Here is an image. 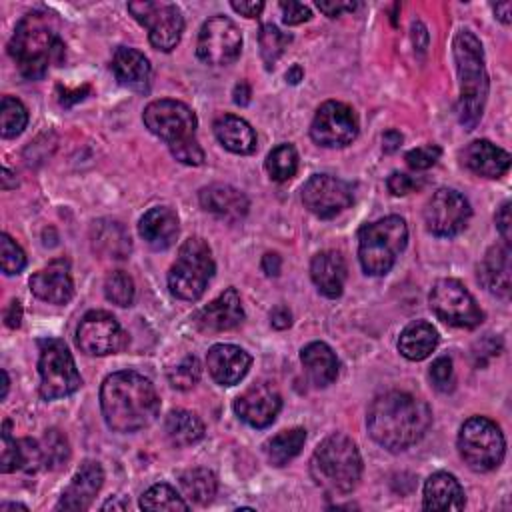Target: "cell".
Returning a JSON list of instances; mask_svg holds the SVG:
<instances>
[{"mask_svg":"<svg viewBox=\"0 0 512 512\" xmlns=\"http://www.w3.org/2000/svg\"><path fill=\"white\" fill-rule=\"evenodd\" d=\"M432 424L430 406L400 390L376 396L366 414V428L376 444L390 452L416 444Z\"/></svg>","mask_w":512,"mask_h":512,"instance_id":"cell-1","label":"cell"},{"mask_svg":"<svg viewBox=\"0 0 512 512\" xmlns=\"http://www.w3.org/2000/svg\"><path fill=\"white\" fill-rule=\"evenodd\" d=\"M100 408L106 426L126 434L148 428L156 420L160 398L150 378L134 370H120L104 378Z\"/></svg>","mask_w":512,"mask_h":512,"instance_id":"cell-2","label":"cell"},{"mask_svg":"<svg viewBox=\"0 0 512 512\" xmlns=\"http://www.w3.org/2000/svg\"><path fill=\"white\" fill-rule=\"evenodd\" d=\"M64 52L52 14L40 10L22 16L8 42V54L28 80H40L52 66H60Z\"/></svg>","mask_w":512,"mask_h":512,"instance_id":"cell-3","label":"cell"},{"mask_svg":"<svg viewBox=\"0 0 512 512\" xmlns=\"http://www.w3.org/2000/svg\"><path fill=\"white\" fill-rule=\"evenodd\" d=\"M142 118L146 128L168 144L178 162L188 166L204 162V150L196 138L198 118L188 104L170 98L154 100L144 108Z\"/></svg>","mask_w":512,"mask_h":512,"instance_id":"cell-4","label":"cell"},{"mask_svg":"<svg viewBox=\"0 0 512 512\" xmlns=\"http://www.w3.org/2000/svg\"><path fill=\"white\" fill-rule=\"evenodd\" d=\"M454 60L460 84L458 122L464 130H474L480 122L488 98V74L484 66V50L470 30L454 36Z\"/></svg>","mask_w":512,"mask_h":512,"instance_id":"cell-5","label":"cell"},{"mask_svg":"<svg viewBox=\"0 0 512 512\" xmlns=\"http://www.w3.org/2000/svg\"><path fill=\"white\" fill-rule=\"evenodd\" d=\"M310 476L330 496L350 494L362 476V458L352 438L338 432L324 438L310 458Z\"/></svg>","mask_w":512,"mask_h":512,"instance_id":"cell-6","label":"cell"},{"mask_svg":"<svg viewBox=\"0 0 512 512\" xmlns=\"http://www.w3.org/2000/svg\"><path fill=\"white\" fill-rule=\"evenodd\" d=\"M408 226L400 216L370 222L358 232V260L366 274L384 276L406 248Z\"/></svg>","mask_w":512,"mask_h":512,"instance_id":"cell-7","label":"cell"},{"mask_svg":"<svg viewBox=\"0 0 512 512\" xmlns=\"http://www.w3.org/2000/svg\"><path fill=\"white\" fill-rule=\"evenodd\" d=\"M214 270L216 264L208 242L200 236L184 240L178 250L176 262L168 272L170 294L188 302L198 300L204 294L210 278L214 276Z\"/></svg>","mask_w":512,"mask_h":512,"instance_id":"cell-8","label":"cell"},{"mask_svg":"<svg viewBox=\"0 0 512 512\" xmlns=\"http://www.w3.org/2000/svg\"><path fill=\"white\" fill-rule=\"evenodd\" d=\"M458 452L474 472H490L500 466L506 440L496 422L486 416L468 418L458 432Z\"/></svg>","mask_w":512,"mask_h":512,"instance_id":"cell-9","label":"cell"},{"mask_svg":"<svg viewBox=\"0 0 512 512\" xmlns=\"http://www.w3.org/2000/svg\"><path fill=\"white\" fill-rule=\"evenodd\" d=\"M38 372H40V396L44 400L70 396L82 386V376L76 370L72 352L58 338L40 340Z\"/></svg>","mask_w":512,"mask_h":512,"instance_id":"cell-10","label":"cell"},{"mask_svg":"<svg viewBox=\"0 0 512 512\" xmlns=\"http://www.w3.org/2000/svg\"><path fill=\"white\" fill-rule=\"evenodd\" d=\"M428 304L442 322L456 328H476L484 320L474 296L454 278H440L430 290Z\"/></svg>","mask_w":512,"mask_h":512,"instance_id":"cell-11","label":"cell"},{"mask_svg":"<svg viewBox=\"0 0 512 512\" xmlns=\"http://www.w3.org/2000/svg\"><path fill=\"white\" fill-rule=\"evenodd\" d=\"M130 14L148 30V40L156 50L170 52L180 42L184 18L172 2H130Z\"/></svg>","mask_w":512,"mask_h":512,"instance_id":"cell-12","label":"cell"},{"mask_svg":"<svg viewBox=\"0 0 512 512\" xmlns=\"http://www.w3.org/2000/svg\"><path fill=\"white\" fill-rule=\"evenodd\" d=\"M242 50V34L236 24L226 16L208 18L196 42V56L210 66L232 64Z\"/></svg>","mask_w":512,"mask_h":512,"instance_id":"cell-13","label":"cell"},{"mask_svg":"<svg viewBox=\"0 0 512 512\" xmlns=\"http://www.w3.org/2000/svg\"><path fill=\"white\" fill-rule=\"evenodd\" d=\"M76 344L88 356H108L128 346V334L110 312L90 310L78 324Z\"/></svg>","mask_w":512,"mask_h":512,"instance_id":"cell-14","label":"cell"},{"mask_svg":"<svg viewBox=\"0 0 512 512\" xmlns=\"http://www.w3.org/2000/svg\"><path fill=\"white\" fill-rule=\"evenodd\" d=\"M358 136V118L354 110L338 100L320 104L310 124V138L324 148H344Z\"/></svg>","mask_w":512,"mask_h":512,"instance_id":"cell-15","label":"cell"},{"mask_svg":"<svg viewBox=\"0 0 512 512\" xmlns=\"http://www.w3.org/2000/svg\"><path fill=\"white\" fill-rule=\"evenodd\" d=\"M470 216H472L470 202L452 188L436 190L424 208L426 228L434 236L460 234L466 228Z\"/></svg>","mask_w":512,"mask_h":512,"instance_id":"cell-16","label":"cell"},{"mask_svg":"<svg viewBox=\"0 0 512 512\" xmlns=\"http://www.w3.org/2000/svg\"><path fill=\"white\" fill-rule=\"evenodd\" d=\"M304 206L318 218H332L354 202L352 184L330 174H314L302 186Z\"/></svg>","mask_w":512,"mask_h":512,"instance_id":"cell-17","label":"cell"},{"mask_svg":"<svg viewBox=\"0 0 512 512\" xmlns=\"http://www.w3.org/2000/svg\"><path fill=\"white\" fill-rule=\"evenodd\" d=\"M280 408H282V396L268 382L252 384L234 400L236 416L252 428L270 426L276 420Z\"/></svg>","mask_w":512,"mask_h":512,"instance_id":"cell-18","label":"cell"},{"mask_svg":"<svg viewBox=\"0 0 512 512\" xmlns=\"http://www.w3.org/2000/svg\"><path fill=\"white\" fill-rule=\"evenodd\" d=\"M28 284L32 294L48 304H66L74 296L70 262L66 258L52 260L48 266L32 274Z\"/></svg>","mask_w":512,"mask_h":512,"instance_id":"cell-19","label":"cell"},{"mask_svg":"<svg viewBox=\"0 0 512 512\" xmlns=\"http://www.w3.org/2000/svg\"><path fill=\"white\" fill-rule=\"evenodd\" d=\"M244 320V308L236 288H226L218 298L200 308L194 324L200 332H224L236 328Z\"/></svg>","mask_w":512,"mask_h":512,"instance_id":"cell-20","label":"cell"},{"mask_svg":"<svg viewBox=\"0 0 512 512\" xmlns=\"http://www.w3.org/2000/svg\"><path fill=\"white\" fill-rule=\"evenodd\" d=\"M252 364V356L234 344H214L206 354V366L220 386L238 384Z\"/></svg>","mask_w":512,"mask_h":512,"instance_id":"cell-21","label":"cell"},{"mask_svg":"<svg viewBox=\"0 0 512 512\" xmlns=\"http://www.w3.org/2000/svg\"><path fill=\"white\" fill-rule=\"evenodd\" d=\"M102 482H104L102 466L94 460H86L84 464H80L72 482L62 492L56 504V510H80V512L88 510L94 496L102 488Z\"/></svg>","mask_w":512,"mask_h":512,"instance_id":"cell-22","label":"cell"},{"mask_svg":"<svg viewBox=\"0 0 512 512\" xmlns=\"http://www.w3.org/2000/svg\"><path fill=\"white\" fill-rule=\"evenodd\" d=\"M200 206L228 222H236L248 214L250 202L244 192L230 184H210L200 190Z\"/></svg>","mask_w":512,"mask_h":512,"instance_id":"cell-23","label":"cell"},{"mask_svg":"<svg viewBox=\"0 0 512 512\" xmlns=\"http://www.w3.org/2000/svg\"><path fill=\"white\" fill-rule=\"evenodd\" d=\"M138 232L154 250H166L174 244L180 232L178 214L168 206H154L138 222Z\"/></svg>","mask_w":512,"mask_h":512,"instance_id":"cell-24","label":"cell"},{"mask_svg":"<svg viewBox=\"0 0 512 512\" xmlns=\"http://www.w3.org/2000/svg\"><path fill=\"white\" fill-rule=\"evenodd\" d=\"M462 162L478 176L500 178L510 168V154L490 140H474L464 148Z\"/></svg>","mask_w":512,"mask_h":512,"instance_id":"cell-25","label":"cell"},{"mask_svg":"<svg viewBox=\"0 0 512 512\" xmlns=\"http://www.w3.org/2000/svg\"><path fill=\"white\" fill-rule=\"evenodd\" d=\"M112 72L120 86L130 90L146 92L152 76V68L148 58L130 46H118L112 56Z\"/></svg>","mask_w":512,"mask_h":512,"instance_id":"cell-26","label":"cell"},{"mask_svg":"<svg viewBox=\"0 0 512 512\" xmlns=\"http://www.w3.org/2000/svg\"><path fill=\"white\" fill-rule=\"evenodd\" d=\"M310 278L326 298H338L346 282V262L336 250H324L310 262Z\"/></svg>","mask_w":512,"mask_h":512,"instance_id":"cell-27","label":"cell"},{"mask_svg":"<svg viewBox=\"0 0 512 512\" xmlns=\"http://www.w3.org/2000/svg\"><path fill=\"white\" fill-rule=\"evenodd\" d=\"M478 280L488 292L500 298L510 296V246L496 244L488 248L478 264Z\"/></svg>","mask_w":512,"mask_h":512,"instance_id":"cell-28","label":"cell"},{"mask_svg":"<svg viewBox=\"0 0 512 512\" xmlns=\"http://www.w3.org/2000/svg\"><path fill=\"white\" fill-rule=\"evenodd\" d=\"M464 504V490L456 476L448 472H434L424 482V510H462Z\"/></svg>","mask_w":512,"mask_h":512,"instance_id":"cell-29","label":"cell"},{"mask_svg":"<svg viewBox=\"0 0 512 512\" xmlns=\"http://www.w3.org/2000/svg\"><path fill=\"white\" fill-rule=\"evenodd\" d=\"M300 362L316 388H326L338 376V358L324 342H310L300 352Z\"/></svg>","mask_w":512,"mask_h":512,"instance_id":"cell-30","label":"cell"},{"mask_svg":"<svg viewBox=\"0 0 512 512\" xmlns=\"http://www.w3.org/2000/svg\"><path fill=\"white\" fill-rule=\"evenodd\" d=\"M214 134L218 142L234 154H252L256 150V132L240 116L224 114L216 118Z\"/></svg>","mask_w":512,"mask_h":512,"instance_id":"cell-31","label":"cell"},{"mask_svg":"<svg viewBox=\"0 0 512 512\" xmlns=\"http://www.w3.org/2000/svg\"><path fill=\"white\" fill-rule=\"evenodd\" d=\"M438 346V332L436 328L426 320H414L410 322L398 338V350L408 360H424L428 358L434 348Z\"/></svg>","mask_w":512,"mask_h":512,"instance_id":"cell-32","label":"cell"},{"mask_svg":"<svg viewBox=\"0 0 512 512\" xmlns=\"http://www.w3.org/2000/svg\"><path fill=\"white\" fill-rule=\"evenodd\" d=\"M94 250L106 258H126L132 250L126 228L116 220H98L92 226Z\"/></svg>","mask_w":512,"mask_h":512,"instance_id":"cell-33","label":"cell"},{"mask_svg":"<svg viewBox=\"0 0 512 512\" xmlns=\"http://www.w3.org/2000/svg\"><path fill=\"white\" fill-rule=\"evenodd\" d=\"M164 432L172 446L184 448V446H190V444H196L198 440H202L204 424L190 410H172L166 416Z\"/></svg>","mask_w":512,"mask_h":512,"instance_id":"cell-34","label":"cell"},{"mask_svg":"<svg viewBox=\"0 0 512 512\" xmlns=\"http://www.w3.org/2000/svg\"><path fill=\"white\" fill-rule=\"evenodd\" d=\"M304 442H306V430L290 428V430H282L276 436H272L264 444V452H266V458L270 464L284 466L300 454Z\"/></svg>","mask_w":512,"mask_h":512,"instance_id":"cell-35","label":"cell"},{"mask_svg":"<svg viewBox=\"0 0 512 512\" xmlns=\"http://www.w3.org/2000/svg\"><path fill=\"white\" fill-rule=\"evenodd\" d=\"M180 486L186 498L204 506L214 498L218 490V480H216V474L208 468H192L180 476Z\"/></svg>","mask_w":512,"mask_h":512,"instance_id":"cell-36","label":"cell"},{"mask_svg":"<svg viewBox=\"0 0 512 512\" xmlns=\"http://www.w3.org/2000/svg\"><path fill=\"white\" fill-rule=\"evenodd\" d=\"M264 166L274 182H286L298 170V152L292 144H280L268 152Z\"/></svg>","mask_w":512,"mask_h":512,"instance_id":"cell-37","label":"cell"},{"mask_svg":"<svg viewBox=\"0 0 512 512\" xmlns=\"http://www.w3.org/2000/svg\"><path fill=\"white\" fill-rule=\"evenodd\" d=\"M292 42V36L282 32L274 24H262L258 32V44H260V56L266 66V70H272L276 60L284 54L288 44Z\"/></svg>","mask_w":512,"mask_h":512,"instance_id":"cell-38","label":"cell"},{"mask_svg":"<svg viewBox=\"0 0 512 512\" xmlns=\"http://www.w3.org/2000/svg\"><path fill=\"white\" fill-rule=\"evenodd\" d=\"M140 508L142 510H188V502L182 500V496L168 484H154L140 496Z\"/></svg>","mask_w":512,"mask_h":512,"instance_id":"cell-39","label":"cell"},{"mask_svg":"<svg viewBox=\"0 0 512 512\" xmlns=\"http://www.w3.org/2000/svg\"><path fill=\"white\" fill-rule=\"evenodd\" d=\"M28 124V110L26 106L12 96L2 98L0 106V134L2 138L18 136Z\"/></svg>","mask_w":512,"mask_h":512,"instance_id":"cell-40","label":"cell"},{"mask_svg":"<svg viewBox=\"0 0 512 512\" xmlns=\"http://www.w3.org/2000/svg\"><path fill=\"white\" fill-rule=\"evenodd\" d=\"M42 456H44V466L50 470H58L66 466L70 458V446L66 436L60 430L56 428L46 430L42 438Z\"/></svg>","mask_w":512,"mask_h":512,"instance_id":"cell-41","label":"cell"},{"mask_svg":"<svg viewBox=\"0 0 512 512\" xmlns=\"http://www.w3.org/2000/svg\"><path fill=\"white\" fill-rule=\"evenodd\" d=\"M134 280L124 270H114L104 280V294L116 306H130L134 302Z\"/></svg>","mask_w":512,"mask_h":512,"instance_id":"cell-42","label":"cell"},{"mask_svg":"<svg viewBox=\"0 0 512 512\" xmlns=\"http://www.w3.org/2000/svg\"><path fill=\"white\" fill-rule=\"evenodd\" d=\"M202 368L196 356H184L182 362H178L170 372H168V380L174 388L178 390H190L198 380H200Z\"/></svg>","mask_w":512,"mask_h":512,"instance_id":"cell-43","label":"cell"},{"mask_svg":"<svg viewBox=\"0 0 512 512\" xmlns=\"http://www.w3.org/2000/svg\"><path fill=\"white\" fill-rule=\"evenodd\" d=\"M0 262H2V272L6 276L20 274L26 266L24 250L6 232L0 236Z\"/></svg>","mask_w":512,"mask_h":512,"instance_id":"cell-44","label":"cell"},{"mask_svg":"<svg viewBox=\"0 0 512 512\" xmlns=\"http://www.w3.org/2000/svg\"><path fill=\"white\" fill-rule=\"evenodd\" d=\"M20 444L10 434V420H4L2 424V450H0V470L4 474L20 470Z\"/></svg>","mask_w":512,"mask_h":512,"instance_id":"cell-45","label":"cell"},{"mask_svg":"<svg viewBox=\"0 0 512 512\" xmlns=\"http://www.w3.org/2000/svg\"><path fill=\"white\" fill-rule=\"evenodd\" d=\"M440 154H442L440 146L424 144V146H418V148H412L410 152H406L404 160L412 170H426L438 162Z\"/></svg>","mask_w":512,"mask_h":512,"instance_id":"cell-46","label":"cell"},{"mask_svg":"<svg viewBox=\"0 0 512 512\" xmlns=\"http://www.w3.org/2000/svg\"><path fill=\"white\" fill-rule=\"evenodd\" d=\"M430 380L436 390L450 392L454 388V368L448 356H440L430 366Z\"/></svg>","mask_w":512,"mask_h":512,"instance_id":"cell-47","label":"cell"},{"mask_svg":"<svg viewBox=\"0 0 512 512\" xmlns=\"http://www.w3.org/2000/svg\"><path fill=\"white\" fill-rule=\"evenodd\" d=\"M280 10H282V20L288 26H296V24H302V22L312 18L310 8L302 2H294V0L280 2Z\"/></svg>","mask_w":512,"mask_h":512,"instance_id":"cell-48","label":"cell"},{"mask_svg":"<svg viewBox=\"0 0 512 512\" xmlns=\"http://www.w3.org/2000/svg\"><path fill=\"white\" fill-rule=\"evenodd\" d=\"M386 186L394 196H406L408 192H412L418 186V182L404 172H392L386 180Z\"/></svg>","mask_w":512,"mask_h":512,"instance_id":"cell-49","label":"cell"},{"mask_svg":"<svg viewBox=\"0 0 512 512\" xmlns=\"http://www.w3.org/2000/svg\"><path fill=\"white\" fill-rule=\"evenodd\" d=\"M320 12H324L330 18H336L344 12H352L358 8L356 2H344V0H326V2H318Z\"/></svg>","mask_w":512,"mask_h":512,"instance_id":"cell-50","label":"cell"},{"mask_svg":"<svg viewBox=\"0 0 512 512\" xmlns=\"http://www.w3.org/2000/svg\"><path fill=\"white\" fill-rule=\"evenodd\" d=\"M494 220H496V228H498L504 244L510 246V226L512 224H510V202L508 200L498 208Z\"/></svg>","mask_w":512,"mask_h":512,"instance_id":"cell-51","label":"cell"},{"mask_svg":"<svg viewBox=\"0 0 512 512\" xmlns=\"http://www.w3.org/2000/svg\"><path fill=\"white\" fill-rule=\"evenodd\" d=\"M230 6H232L234 12L246 16V18H256L264 10V2H260V0L258 2H254V0H240V2L232 0Z\"/></svg>","mask_w":512,"mask_h":512,"instance_id":"cell-52","label":"cell"},{"mask_svg":"<svg viewBox=\"0 0 512 512\" xmlns=\"http://www.w3.org/2000/svg\"><path fill=\"white\" fill-rule=\"evenodd\" d=\"M58 92H60V96H58V102H60V106H64V108H70L72 104H76V102H80V100H84L86 98V94H90V86H82V88H76V90H68V88H58Z\"/></svg>","mask_w":512,"mask_h":512,"instance_id":"cell-53","label":"cell"},{"mask_svg":"<svg viewBox=\"0 0 512 512\" xmlns=\"http://www.w3.org/2000/svg\"><path fill=\"white\" fill-rule=\"evenodd\" d=\"M270 324L276 328V330H284L292 324V312L286 308V306H276L272 308L270 312Z\"/></svg>","mask_w":512,"mask_h":512,"instance_id":"cell-54","label":"cell"},{"mask_svg":"<svg viewBox=\"0 0 512 512\" xmlns=\"http://www.w3.org/2000/svg\"><path fill=\"white\" fill-rule=\"evenodd\" d=\"M260 266H262V272H264L266 276H278V274H280V268H282V258H280L276 252H266V254L262 256Z\"/></svg>","mask_w":512,"mask_h":512,"instance_id":"cell-55","label":"cell"},{"mask_svg":"<svg viewBox=\"0 0 512 512\" xmlns=\"http://www.w3.org/2000/svg\"><path fill=\"white\" fill-rule=\"evenodd\" d=\"M402 140L404 138H402V134L398 130H388V132L382 134V150L386 154H392V152H396L402 146Z\"/></svg>","mask_w":512,"mask_h":512,"instance_id":"cell-56","label":"cell"},{"mask_svg":"<svg viewBox=\"0 0 512 512\" xmlns=\"http://www.w3.org/2000/svg\"><path fill=\"white\" fill-rule=\"evenodd\" d=\"M20 320H22V306L18 300H12L4 312V322L8 328H18Z\"/></svg>","mask_w":512,"mask_h":512,"instance_id":"cell-57","label":"cell"},{"mask_svg":"<svg viewBox=\"0 0 512 512\" xmlns=\"http://www.w3.org/2000/svg\"><path fill=\"white\" fill-rule=\"evenodd\" d=\"M232 96H234V102H236L238 106H246V104L250 102V96H252L250 84H248L246 80H240V82L234 86Z\"/></svg>","mask_w":512,"mask_h":512,"instance_id":"cell-58","label":"cell"},{"mask_svg":"<svg viewBox=\"0 0 512 512\" xmlns=\"http://www.w3.org/2000/svg\"><path fill=\"white\" fill-rule=\"evenodd\" d=\"M492 10L496 14V18L504 24H510V10H512V4L510 2H498V4H492Z\"/></svg>","mask_w":512,"mask_h":512,"instance_id":"cell-59","label":"cell"},{"mask_svg":"<svg viewBox=\"0 0 512 512\" xmlns=\"http://www.w3.org/2000/svg\"><path fill=\"white\" fill-rule=\"evenodd\" d=\"M302 78H304V72H302V68H300L298 64H294V66L286 72V82H290V84H298Z\"/></svg>","mask_w":512,"mask_h":512,"instance_id":"cell-60","label":"cell"},{"mask_svg":"<svg viewBox=\"0 0 512 512\" xmlns=\"http://www.w3.org/2000/svg\"><path fill=\"white\" fill-rule=\"evenodd\" d=\"M126 510L128 508V502L126 500H118V498H110L108 502L102 504V510Z\"/></svg>","mask_w":512,"mask_h":512,"instance_id":"cell-61","label":"cell"},{"mask_svg":"<svg viewBox=\"0 0 512 512\" xmlns=\"http://www.w3.org/2000/svg\"><path fill=\"white\" fill-rule=\"evenodd\" d=\"M12 176H14V174H12L8 168L2 170V188H4V190L16 188V180H12Z\"/></svg>","mask_w":512,"mask_h":512,"instance_id":"cell-62","label":"cell"},{"mask_svg":"<svg viewBox=\"0 0 512 512\" xmlns=\"http://www.w3.org/2000/svg\"><path fill=\"white\" fill-rule=\"evenodd\" d=\"M8 386H10L8 372H6V370H2V394H0V398H2V400H4V398H6V394H8Z\"/></svg>","mask_w":512,"mask_h":512,"instance_id":"cell-63","label":"cell"},{"mask_svg":"<svg viewBox=\"0 0 512 512\" xmlns=\"http://www.w3.org/2000/svg\"><path fill=\"white\" fill-rule=\"evenodd\" d=\"M14 508H22V510H28L24 504H14V502H6V504H2V506H0V510H2V512H6V510H14Z\"/></svg>","mask_w":512,"mask_h":512,"instance_id":"cell-64","label":"cell"}]
</instances>
